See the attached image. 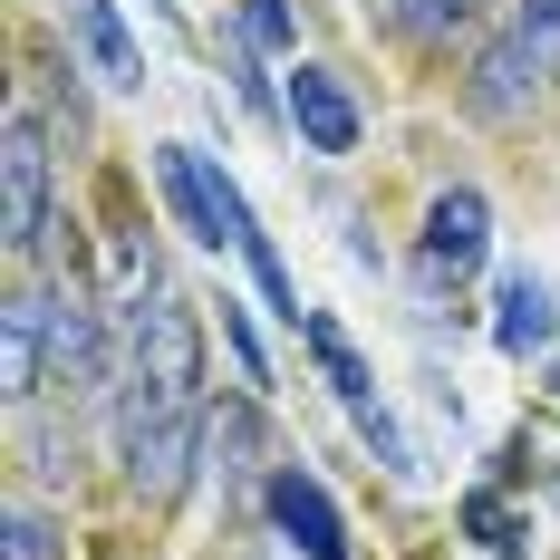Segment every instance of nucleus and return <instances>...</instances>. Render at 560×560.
Here are the masks:
<instances>
[{
	"instance_id": "f257e3e1",
	"label": "nucleus",
	"mask_w": 560,
	"mask_h": 560,
	"mask_svg": "<svg viewBox=\"0 0 560 560\" xmlns=\"http://www.w3.org/2000/svg\"><path fill=\"white\" fill-rule=\"evenodd\" d=\"M194 445H203V396L155 387V377H126V406H116V454H126V483H136L145 503L184 493Z\"/></svg>"
},
{
	"instance_id": "f03ea898",
	"label": "nucleus",
	"mask_w": 560,
	"mask_h": 560,
	"mask_svg": "<svg viewBox=\"0 0 560 560\" xmlns=\"http://www.w3.org/2000/svg\"><path fill=\"white\" fill-rule=\"evenodd\" d=\"M155 184H165L174 223L194 232L203 252H242V242H252V203H242V184H232L213 155H194V145H155Z\"/></svg>"
},
{
	"instance_id": "7ed1b4c3",
	"label": "nucleus",
	"mask_w": 560,
	"mask_h": 560,
	"mask_svg": "<svg viewBox=\"0 0 560 560\" xmlns=\"http://www.w3.org/2000/svg\"><path fill=\"white\" fill-rule=\"evenodd\" d=\"M0 232H10V252H39V232H49V126L30 107H10L0 126Z\"/></svg>"
},
{
	"instance_id": "20e7f679",
	"label": "nucleus",
	"mask_w": 560,
	"mask_h": 560,
	"mask_svg": "<svg viewBox=\"0 0 560 560\" xmlns=\"http://www.w3.org/2000/svg\"><path fill=\"white\" fill-rule=\"evenodd\" d=\"M136 377H155V387H203V338H194V310L184 300H145L136 310Z\"/></svg>"
},
{
	"instance_id": "39448f33",
	"label": "nucleus",
	"mask_w": 560,
	"mask_h": 560,
	"mask_svg": "<svg viewBox=\"0 0 560 560\" xmlns=\"http://www.w3.org/2000/svg\"><path fill=\"white\" fill-rule=\"evenodd\" d=\"M107 368H116V348H107L97 300L88 290L49 300V387H107Z\"/></svg>"
},
{
	"instance_id": "423d86ee",
	"label": "nucleus",
	"mask_w": 560,
	"mask_h": 560,
	"mask_svg": "<svg viewBox=\"0 0 560 560\" xmlns=\"http://www.w3.org/2000/svg\"><path fill=\"white\" fill-rule=\"evenodd\" d=\"M261 503H271V522H280V541H300L310 560H348V522H338V503L300 474V464H280L271 483H261Z\"/></svg>"
},
{
	"instance_id": "0eeeda50",
	"label": "nucleus",
	"mask_w": 560,
	"mask_h": 560,
	"mask_svg": "<svg viewBox=\"0 0 560 560\" xmlns=\"http://www.w3.org/2000/svg\"><path fill=\"white\" fill-rule=\"evenodd\" d=\"M290 126L310 155H358V107L329 68H290Z\"/></svg>"
},
{
	"instance_id": "6e6552de",
	"label": "nucleus",
	"mask_w": 560,
	"mask_h": 560,
	"mask_svg": "<svg viewBox=\"0 0 560 560\" xmlns=\"http://www.w3.org/2000/svg\"><path fill=\"white\" fill-rule=\"evenodd\" d=\"M68 39L97 68V88H145V49H136V30L116 20V0H68Z\"/></svg>"
},
{
	"instance_id": "1a4fd4ad",
	"label": "nucleus",
	"mask_w": 560,
	"mask_h": 560,
	"mask_svg": "<svg viewBox=\"0 0 560 560\" xmlns=\"http://www.w3.org/2000/svg\"><path fill=\"white\" fill-rule=\"evenodd\" d=\"M483 252H493V203H483L474 184L435 194V213H425V261H435V271H474Z\"/></svg>"
},
{
	"instance_id": "9d476101",
	"label": "nucleus",
	"mask_w": 560,
	"mask_h": 560,
	"mask_svg": "<svg viewBox=\"0 0 560 560\" xmlns=\"http://www.w3.org/2000/svg\"><path fill=\"white\" fill-rule=\"evenodd\" d=\"M0 387L10 396H39L49 387V300H10V319H0Z\"/></svg>"
},
{
	"instance_id": "9b49d317",
	"label": "nucleus",
	"mask_w": 560,
	"mask_h": 560,
	"mask_svg": "<svg viewBox=\"0 0 560 560\" xmlns=\"http://www.w3.org/2000/svg\"><path fill=\"white\" fill-rule=\"evenodd\" d=\"M560 310H551V280L532 271H503V290H493V338H503L512 358H532V348H551Z\"/></svg>"
},
{
	"instance_id": "f8f14e48",
	"label": "nucleus",
	"mask_w": 560,
	"mask_h": 560,
	"mask_svg": "<svg viewBox=\"0 0 560 560\" xmlns=\"http://www.w3.org/2000/svg\"><path fill=\"white\" fill-rule=\"evenodd\" d=\"M532 88H541V68H532V58H522V39L503 30V39H483V58H474V88H464V107H474V116H512Z\"/></svg>"
},
{
	"instance_id": "ddd939ff",
	"label": "nucleus",
	"mask_w": 560,
	"mask_h": 560,
	"mask_svg": "<svg viewBox=\"0 0 560 560\" xmlns=\"http://www.w3.org/2000/svg\"><path fill=\"white\" fill-rule=\"evenodd\" d=\"M377 20H387L396 39H416V49H435V39H454V20H464V0H377Z\"/></svg>"
},
{
	"instance_id": "4468645a",
	"label": "nucleus",
	"mask_w": 560,
	"mask_h": 560,
	"mask_svg": "<svg viewBox=\"0 0 560 560\" xmlns=\"http://www.w3.org/2000/svg\"><path fill=\"white\" fill-rule=\"evenodd\" d=\"M512 39L541 78H560V0H512Z\"/></svg>"
},
{
	"instance_id": "2eb2a0df",
	"label": "nucleus",
	"mask_w": 560,
	"mask_h": 560,
	"mask_svg": "<svg viewBox=\"0 0 560 560\" xmlns=\"http://www.w3.org/2000/svg\"><path fill=\"white\" fill-rule=\"evenodd\" d=\"M0 541H10V560H58V522L39 503H20L10 522H0Z\"/></svg>"
},
{
	"instance_id": "dca6fc26",
	"label": "nucleus",
	"mask_w": 560,
	"mask_h": 560,
	"mask_svg": "<svg viewBox=\"0 0 560 560\" xmlns=\"http://www.w3.org/2000/svg\"><path fill=\"white\" fill-rule=\"evenodd\" d=\"M242 261H252V280H261V300H271L280 319H300V290H290V271H280V252H271V242H261V232L242 242Z\"/></svg>"
},
{
	"instance_id": "f3484780",
	"label": "nucleus",
	"mask_w": 560,
	"mask_h": 560,
	"mask_svg": "<svg viewBox=\"0 0 560 560\" xmlns=\"http://www.w3.org/2000/svg\"><path fill=\"white\" fill-rule=\"evenodd\" d=\"M242 30H252L261 49H290V10H280V0H242Z\"/></svg>"
},
{
	"instance_id": "a211bd4d",
	"label": "nucleus",
	"mask_w": 560,
	"mask_h": 560,
	"mask_svg": "<svg viewBox=\"0 0 560 560\" xmlns=\"http://www.w3.org/2000/svg\"><path fill=\"white\" fill-rule=\"evenodd\" d=\"M464 10H474V0H464Z\"/></svg>"
}]
</instances>
